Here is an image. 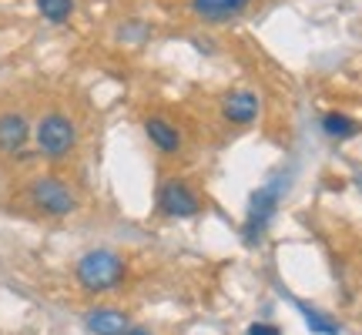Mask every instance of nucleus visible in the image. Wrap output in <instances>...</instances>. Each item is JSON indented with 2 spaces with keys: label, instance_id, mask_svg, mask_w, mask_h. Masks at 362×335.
Returning <instances> with one entry per match:
<instances>
[{
  "label": "nucleus",
  "instance_id": "f03ea898",
  "mask_svg": "<svg viewBox=\"0 0 362 335\" xmlns=\"http://www.w3.org/2000/svg\"><path fill=\"white\" fill-rule=\"evenodd\" d=\"M34 138H37V148L44 158H51V161H61L74 151V144H78V128H74V121L61 111H51V114H44L37 121V131H34Z\"/></svg>",
  "mask_w": 362,
  "mask_h": 335
},
{
  "label": "nucleus",
  "instance_id": "20e7f679",
  "mask_svg": "<svg viewBox=\"0 0 362 335\" xmlns=\"http://www.w3.org/2000/svg\"><path fill=\"white\" fill-rule=\"evenodd\" d=\"M282 188H285V184L275 178V181H269V184H262L259 192L252 194L245 228H242V235H245V245L262 242V232L269 228V221L275 218V208H279V201H282Z\"/></svg>",
  "mask_w": 362,
  "mask_h": 335
},
{
  "label": "nucleus",
  "instance_id": "1a4fd4ad",
  "mask_svg": "<svg viewBox=\"0 0 362 335\" xmlns=\"http://www.w3.org/2000/svg\"><path fill=\"white\" fill-rule=\"evenodd\" d=\"M144 134L161 155H178L181 151V131L165 117H148L144 121Z\"/></svg>",
  "mask_w": 362,
  "mask_h": 335
},
{
  "label": "nucleus",
  "instance_id": "f8f14e48",
  "mask_svg": "<svg viewBox=\"0 0 362 335\" xmlns=\"http://www.w3.org/2000/svg\"><path fill=\"white\" fill-rule=\"evenodd\" d=\"M37 11L51 20V24H64L71 11H74V0H37Z\"/></svg>",
  "mask_w": 362,
  "mask_h": 335
},
{
  "label": "nucleus",
  "instance_id": "0eeeda50",
  "mask_svg": "<svg viewBox=\"0 0 362 335\" xmlns=\"http://www.w3.org/2000/svg\"><path fill=\"white\" fill-rule=\"evenodd\" d=\"M84 325H88L94 335H128L131 329H134L128 315L117 309H90L88 315H84Z\"/></svg>",
  "mask_w": 362,
  "mask_h": 335
},
{
  "label": "nucleus",
  "instance_id": "9d476101",
  "mask_svg": "<svg viewBox=\"0 0 362 335\" xmlns=\"http://www.w3.org/2000/svg\"><path fill=\"white\" fill-rule=\"evenodd\" d=\"M252 0H192V11L202 17V20H211V24H225L238 13L245 11Z\"/></svg>",
  "mask_w": 362,
  "mask_h": 335
},
{
  "label": "nucleus",
  "instance_id": "6e6552de",
  "mask_svg": "<svg viewBox=\"0 0 362 335\" xmlns=\"http://www.w3.org/2000/svg\"><path fill=\"white\" fill-rule=\"evenodd\" d=\"M30 138V124H27L24 114H0V151H7V155H17L21 148L27 144Z\"/></svg>",
  "mask_w": 362,
  "mask_h": 335
},
{
  "label": "nucleus",
  "instance_id": "9b49d317",
  "mask_svg": "<svg viewBox=\"0 0 362 335\" xmlns=\"http://www.w3.org/2000/svg\"><path fill=\"white\" fill-rule=\"evenodd\" d=\"M322 131L329 138H352V134L359 131V124H356L352 117L339 114V111H329V114L322 117Z\"/></svg>",
  "mask_w": 362,
  "mask_h": 335
},
{
  "label": "nucleus",
  "instance_id": "4468645a",
  "mask_svg": "<svg viewBox=\"0 0 362 335\" xmlns=\"http://www.w3.org/2000/svg\"><path fill=\"white\" fill-rule=\"evenodd\" d=\"M248 335H282V329L272 322H252L248 325Z\"/></svg>",
  "mask_w": 362,
  "mask_h": 335
},
{
  "label": "nucleus",
  "instance_id": "ddd939ff",
  "mask_svg": "<svg viewBox=\"0 0 362 335\" xmlns=\"http://www.w3.org/2000/svg\"><path fill=\"white\" fill-rule=\"evenodd\" d=\"M302 315H305V325H309L315 335H339V325L336 322H329L322 312H315V309H305L302 305Z\"/></svg>",
  "mask_w": 362,
  "mask_h": 335
},
{
  "label": "nucleus",
  "instance_id": "7ed1b4c3",
  "mask_svg": "<svg viewBox=\"0 0 362 335\" xmlns=\"http://www.w3.org/2000/svg\"><path fill=\"white\" fill-rule=\"evenodd\" d=\"M27 198H30V205L37 208V211L51 215V218H64V215H71V211L78 208L74 192H71L57 175H40V178H34L30 188H27Z\"/></svg>",
  "mask_w": 362,
  "mask_h": 335
},
{
  "label": "nucleus",
  "instance_id": "423d86ee",
  "mask_svg": "<svg viewBox=\"0 0 362 335\" xmlns=\"http://www.w3.org/2000/svg\"><path fill=\"white\" fill-rule=\"evenodd\" d=\"M221 117L228 124H252L259 117V94H252V90H232V94H225Z\"/></svg>",
  "mask_w": 362,
  "mask_h": 335
},
{
  "label": "nucleus",
  "instance_id": "39448f33",
  "mask_svg": "<svg viewBox=\"0 0 362 335\" xmlns=\"http://www.w3.org/2000/svg\"><path fill=\"white\" fill-rule=\"evenodd\" d=\"M158 208L168 218H192L202 211V198L192 192V184L181 178H165L158 188Z\"/></svg>",
  "mask_w": 362,
  "mask_h": 335
},
{
  "label": "nucleus",
  "instance_id": "f257e3e1",
  "mask_svg": "<svg viewBox=\"0 0 362 335\" xmlns=\"http://www.w3.org/2000/svg\"><path fill=\"white\" fill-rule=\"evenodd\" d=\"M74 275H78V285L90 295L115 292L121 278H124V258L111 252V248H94L88 255H81Z\"/></svg>",
  "mask_w": 362,
  "mask_h": 335
}]
</instances>
